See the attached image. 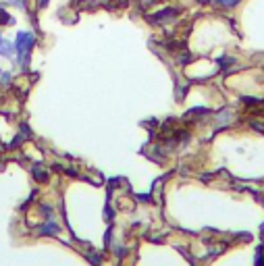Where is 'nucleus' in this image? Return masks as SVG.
<instances>
[{
  "instance_id": "nucleus-6",
  "label": "nucleus",
  "mask_w": 264,
  "mask_h": 266,
  "mask_svg": "<svg viewBox=\"0 0 264 266\" xmlns=\"http://www.w3.org/2000/svg\"><path fill=\"white\" fill-rule=\"evenodd\" d=\"M9 5H13V7L21 9V11H25L27 9V0H9Z\"/></svg>"
},
{
  "instance_id": "nucleus-2",
  "label": "nucleus",
  "mask_w": 264,
  "mask_h": 266,
  "mask_svg": "<svg viewBox=\"0 0 264 266\" xmlns=\"http://www.w3.org/2000/svg\"><path fill=\"white\" fill-rule=\"evenodd\" d=\"M175 17H177V11H175V9H164V11L156 13L152 19H154V21H158V23H169V21H173Z\"/></svg>"
},
{
  "instance_id": "nucleus-1",
  "label": "nucleus",
  "mask_w": 264,
  "mask_h": 266,
  "mask_svg": "<svg viewBox=\"0 0 264 266\" xmlns=\"http://www.w3.org/2000/svg\"><path fill=\"white\" fill-rule=\"evenodd\" d=\"M13 46L17 50V64L21 69H25L27 62H29V56H31V50L36 46V36L31 31H19L15 36Z\"/></svg>"
},
{
  "instance_id": "nucleus-7",
  "label": "nucleus",
  "mask_w": 264,
  "mask_h": 266,
  "mask_svg": "<svg viewBox=\"0 0 264 266\" xmlns=\"http://www.w3.org/2000/svg\"><path fill=\"white\" fill-rule=\"evenodd\" d=\"M48 7V0H38V9H46Z\"/></svg>"
},
{
  "instance_id": "nucleus-3",
  "label": "nucleus",
  "mask_w": 264,
  "mask_h": 266,
  "mask_svg": "<svg viewBox=\"0 0 264 266\" xmlns=\"http://www.w3.org/2000/svg\"><path fill=\"white\" fill-rule=\"evenodd\" d=\"M9 3H0V27H7V25H13L15 23V17L11 13H7V7Z\"/></svg>"
},
{
  "instance_id": "nucleus-5",
  "label": "nucleus",
  "mask_w": 264,
  "mask_h": 266,
  "mask_svg": "<svg viewBox=\"0 0 264 266\" xmlns=\"http://www.w3.org/2000/svg\"><path fill=\"white\" fill-rule=\"evenodd\" d=\"M40 233L42 235H56L58 233V225L54 223V220H48V223H44L40 227Z\"/></svg>"
},
{
  "instance_id": "nucleus-4",
  "label": "nucleus",
  "mask_w": 264,
  "mask_h": 266,
  "mask_svg": "<svg viewBox=\"0 0 264 266\" xmlns=\"http://www.w3.org/2000/svg\"><path fill=\"white\" fill-rule=\"evenodd\" d=\"M13 50H15L13 44L7 38L0 36V56H3V58H13Z\"/></svg>"
}]
</instances>
